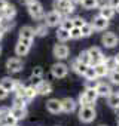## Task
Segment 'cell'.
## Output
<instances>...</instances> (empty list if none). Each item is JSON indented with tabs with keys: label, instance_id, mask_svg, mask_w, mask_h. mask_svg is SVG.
I'll return each mask as SVG.
<instances>
[{
	"label": "cell",
	"instance_id": "obj_37",
	"mask_svg": "<svg viewBox=\"0 0 119 126\" xmlns=\"http://www.w3.org/2000/svg\"><path fill=\"white\" fill-rule=\"evenodd\" d=\"M109 80L113 85H119V70H113L109 73Z\"/></svg>",
	"mask_w": 119,
	"mask_h": 126
},
{
	"label": "cell",
	"instance_id": "obj_38",
	"mask_svg": "<svg viewBox=\"0 0 119 126\" xmlns=\"http://www.w3.org/2000/svg\"><path fill=\"white\" fill-rule=\"evenodd\" d=\"M34 33H36V36L45 37V36L48 34V27H46L45 24H40V25H37V28L34 30Z\"/></svg>",
	"mask_w": 119,
	"mask_h": 126
},
{
	"label": "cell",
	"instance_id": "obj_12",
	"mask_svg": "<svg viewBox=\"0 0 119 126\" xmlns=\"http://www.w3.org/2000/svg\"><path fill=\"white\" fill-rule=\"evenodd\" d=\"M91 25H92V28H94V30H97V31H103V30H106V28L109 27V21L98 15V16H95V18H94V21H92V24H91Z\"/></svg>",
	"mask_w": 119,
	"mask_h": 126
},
{
	"label": "cell",
	"instance_id": "obj_13",
	"mask_svg": "<svg viewBox=\"0 0 119 126\" xmlns=\"http://www.w3.org/2000/svg\"><path fill=\"white\" fill-rule=\"evenodd\" d=\"M15 85H17V80L12 79V77H3L2 80H0V88H3L8 94L9 92H14Z\"/></svg>",
	"mask_w": 119,
	"mask_h": 126
},
{
	"label": "cell",
	"instance_id": "obj_25",
	"mask_svg": "<svg viewBox=\"0 0 119 126\" xmlns=\"http://www.w3.org/2000/svg\"><path fill=\"white\" fill-rule=\"evenodd\" d=\"M28 50H30V47L25 46V45H22V43H20V42H18L17 46H15V53H17L18 56H24V55H27Z\"/></svg>",
	"mask_w": 119,
	"mask_h": 126
},
{
	"label": "cell",
	"instance_id": "obj_36",
	"mask_svg": "<svg viewBox=\"0 0 119 126\" xmlns=\"http://www.w3.org/2000/svg\"><path fill=\"white\" fill-rule=\"evenodd\" d=\"M17 122H18V120H17L14 116H11V114H8V116L2 120V123H3L5 126H17Z\"/></svg>",
	"mask_w": 119,
	"mask_h": 126
},
{
	"label": "cell",
	"instance_id": "obj_27",
	"mask_svg": "<svg viewBox=\"0 0 119 126\" xmlns=\"http://www.w3.org/2000/svg\"><path fill=\"white\" fill-rule=\"evenodd\" d=\"M78 61L80 62V64H85V65H91V58L88 55V50H82L78 56Z\"/></svg>",
	"mask_w": 119,
	"mask_h": 126
},
{
	"label": "cell",
	"instance_id": "obj_7",
	"mask_svg": "<svg viewBox=\"0 0 119 126\" xmlns=\"http://www.w3.org/2000/svg\"><path fill=\"white\" fill-rule=\"evenodd\" d=\"M6 68L9 73H20L22 70V61L20 58H9L6 61Z\"/></svg>",
	"mask_w": 119,
	"mask_h": 126
},
{
	"label": "cell",
	"instance_id": "obj_11",
	"mask_svg": "<svg viewBox=\"0 0 119 126\" xmlns=\"http://www.w3.org/2000/svg\"><path fill=\"white\" fill-rule=\"evenodd\" d=\"M76 105H78V102L73 98H64V99H61V111H64V113L75 111Z\"/></svg>",
	"mask_w": 119,
	"mask_h": 126
},
{
	"label": "cell",
	"instance_id": "obj_53",
	"mask_svg": "<svg viewBox=\"0 0 119 126\" xmlns=\"http://www.w3.org/2000/svg\"><path fill=\"white\" fill-rule=\"evenodd\" d=\"M2 18H3V16H2V12H0V21H2Z\"/></svg>",
	"mask_w": 119,
	"mask_h": 126
},
{
	"label": "cell",
	"instance_id": "obj_8",
	"mask_svg": "<svg viewBox=\"0 0 119 126\" xmlns=\"http://www.w3.org/2000/svg\"><path fill=\"white\" fill-rule=\"evenodd\" d=\"M52 52L57 59H66V58H69V53H70V50L66 45H55Z\"/></svg>",
	"mask_w": 119,
	"mask_h": 126
},
{
	"label": "cell",
	"instance_id": "obj_49",
	"mask_svg": "<svg viewBox=\"0 0 119 126\" xmlns=\"http://www.w3.org/2000/svg\"><path fill=\"white\" fill-rule=\"evenodd\" d=\"M115 61H116V64L119 65V53H116V55H115Z\"/></svg>",
	"mask_w": 119,
	"mask_h": 126
},
{
	"label": "cell",
	"instance_id": "obj_46",
	"mask_svg": "<svg viewBox=\"0 0 119 126\" xmlns=\"http://www.w3.org/2000/svg\"><path fill=\"white\" fill-rule=\"evenodd\" d=\"M8 95H9V94H8L3 88H0V101H2V99H6V98H8Z\"/></svg>",
	"mask_w": 119,
	"mask_h": 126
},
{
	"label": "cell",
	"instance_id": "obj_26",
	"mask_svg": "<svg viewBox=\"0 0 119 126\" xmlns=\"http://www.w3.org/2000/svg\"><path fill=\"white\" fill-rule=\"evenodd\" d=\"M14 21L12 19H6V18H2V21H0V28H2L5 33L6 31H9V30H12L14 28Z\"/></svg>",
	"mask_w": 119,
	"mask_h": 126
},
{
	"label": "cell",
	"instance_id": "obj_43",
	"mask_svg": "<svg viewBox=\"0 0 119 126\" xmlns=\"http://www.w3.org/2000/svg\"><path fill=\"white\" fill-rule=\"evenodd\" d=\"M42 74H43V68H42V67H34L31 76H39V77H42Z\"/></svg>",
	"mask_w": 119,
	"mask_h": 126
},
{
	"label": "cell",
	"instance_id": "obj_17",
	"mask_svg": "<svg viewBox=\"0 0 119 126\" xmlns=\"http://www.w3.org/2000/svg\"><path fill=\"white\" fill-rule=\"evenodd\" d=\"M15 15H17V8H15L14 5H9V3H8L6 8L2 11V16L6 18V19H14Z\"/></svg>",
	"mask_w": 119,
	"mask_h": 126
},
{
	"label": "cell",
	"instance_id": "obj_51",
	"mask_svg": "<svg viewBox=\"0 0 119 126\" xmlns=\"http://www.w3.org/2000/svg\"><path fill=\"white\" fill-rule=\"evenodd\" d=\"M21 2H22V3H25V5H28V3H31V2H33V0H21Z\"/></svg>",
	"mask_w": 119,
	"mask_h": 126
},
{
	"label": "cell",
	"instance_id": "obj_22",
	"mask_svg": "<svg viewBox=\"0 0 119 126\" xmlns=\"http://www.w3.org/2000/svg\"><path fill=\"white\" fill-rule=\"evenodd\" d=\"M94 70H95L97 79H98V77H106V76H109V70L106 68V65L103 64V62H100V64L94 65Z\"/></svg>",
	"mask_w": 119,
	"mask_h": 126
},
{
	"label": "cell",
	"instance_id": "obj_6",
	"mask_svg": "<svg viewBox=\"0 0 119 126\" xmlns=\"http://www.w3.org/2000/svg\"><path fill=\"white\" fill-rule=\"evenodd\" d=\"M88 55L91 58V65H97V64H100V62H103V59H104L101 49L95 47V46H92L91 49H88Z\"/></svg>",
	"mask_w": 119,
	"mask_h": 126
},
{
	"label": "cell",
	"instance_id": "obj_21",
	"mask_svg": "<svg viewBox=\"0 0 119 126\" xmlns=\"http://www.w3.org/2000/svg\"><path fill=\"white\" fill-rule=\"evenodd\" d=\"M103 64L106 65V68L109 70V73L113 71V70H118V64H116V61H115V56H107V58H104V59H103Z\"/></svg>",
	"mask_w": 119,
	"mask_h": 126
},
{
	"label": "cell",
	"instance_id": "obj_5",
	"mask_svg": "<svg viewBox=\"0 0 119 126\" xmlns=\"http://www.w3.org/2000/svg\"><path fill=\"white\" fill-rule=\"evenodd\" d=\"M61 21H63V16L57 11H51L45 15V25L46 27H57L58 24H61Z\"/></svg>",
	"mask_w": 119,
	"mask_h": 126
},
{
	"label": "cell",
	"instance_id": "obj_40",
	"mask_svg": "<svg viewBox=\"0 0 119 126\" xmlns=\"http://www.w3.org/2000/svg\"><path fill=\"white\" fill-rule=\"evenodd\" d=\"M80 37H82V34H80V28L73 27V28L70 30V39H80Z\"/></svg>",
	"mask_w": 119,
	"mask_h": 126
},
{
	"label": "cell",
	"instance_id": "obj_1",
	"mask_svg": "<svg viewBox=\"0 0 119 126\" xmlns=\"http://www.w3.org/2000/svg\"><path fill=\"white\" fill-rule=\"evenodd\" d=\"M28 14L33 19H43L45 18V12H43V6L37 2V0H33L31 3L27 5Z\"/></svg>",
	"mask_w": 119,
	"mask_h": 126
},
{
	"label": "cell",
	"instance_id": "obj_24",
	"mask_svg": "<svg viewBox=\"0 0 119 126\" xmlns=\"http://www.w3.org/2000/svg\"><path fill=\"white\" fill-rule=\"evenodd\" d=\"M107 102H109V105L112 107V108H115V110H119V94H110L109 96H107Z\"/></svg>",
	"mask_w": 119,
	"mask_h": 126
},
{
	"label": "cell",
	"instance_id": "obj_35",
	"mask_svg": "<svg viewBox=\"0 0 119 126\" xmlns=\"http://www.w3.org/2000/svg\"><path fill=\"white\" fill-rule=\"evenodd\" d=\"M14 92H15V96H24V92H25V86H24L21 82H17Z\"/></svg>",
	"mask_w": 119,
	"mask_h": 126
},
{
	"label": "cell",
	"instance_id": "obj_52",
	"mask_svg": "<svg viewBox=\"0 0 119 126\" xmlns=\"http://www.w3.org/2000/svg\"><path fill=\"white\" fill-rule=\"evenodd\" d=\"M115 11H118V14H119V5H118V8H116V9H115Z\"/></svg>",
	"mask_w": 119,
	"mask_h": 126
},
{
	"label": "cell",
	"instance_id": "obj_28",
	"mask_svg": "<svg viewBox=\"0 0 119 126\" xmlns=\"http://www.w3.org/2000/svg\"><path fill=\"white\" fill-rule=\"evenodd\" d=\"M92 33H94V28H92V25H91V24L85 22V24L80 27V34H82V37H89Z\"/></svg>",
	"mask_w": 119,
	"mask_h": 126
},
{
	"label": "cell",
	"instance_id": "obj_31",
	"mask_svg": "<svg viewBox=\"0 0 119 126\" xmlns=\"http://www.w3.org/2000/svg\"><path fill=\"white\" fill-rule=\"evenodd\" d=\"M36 95H37V91H36V88H34V86H25V92H24V96L27 98V101L33 99Z\"/></svg>",
	"mask_w": 119,
	"mask_h": 126
},
{
	"label": "cell",
	"instance_id": "obj_3",
	"mask_svg": "<svg viewBox=\"0 0 119 126\" xmlns=\"http://www.w3.org/2000/svg\"><path fill=\"white\" fill-rule=\"evenodd\" d=\"M95 119V108L92 105H85L80 107L79 110V120L83 123H91Z\"/></svg>",
	"mask_w": 119,
	"mask_h": 126
},
{
	"label": "cell",
	"instance_id": "obj_10",
	"mask_svg": "<svg viewBox=\"0 0 119 126\" xmlns=\"http://www.w3.org/2000/svg\"><path fill=\"white\" fill-rule=\"evenodd\" d=\"M46 110L52 114H58L61 113V101L57 99V98H51L48 102H46Z\"/></svg>",
	"mask_w": 119,
	"mask_h": 126
},
{
	"label": "cell",
	"instance_id": "obj_33",
	"mask_svg": "<svg viewBox=\"0 0 119 126\" xmlns=\"http://www.w3.org/2000/svg\"><path fill=\"white\" fill-rule=\"evenodd\" d=\"M27 98L25 96H15L14 98V105L12 107H21V108H25V105H27Z\"/></svg>",
	"mask_w": 119,
	"mask_h": 126
},
{
	"label": "cell",
	"instance_id": "obj_2",
	"mask_svg": "<svg viewBox=\"0 0 119 126\" xmlns=\"http://www.w3.org/2000/svg\"><path fill=\"white\" fill-rule=\"evenodd\" d=\"M54 11H57L60 15L61 14H72L75 11V6L72 3V0H55L54 2Z\"/></svg>",
	"mask_w": 119,
	"mask_h": 126
},
{
	"label": "cell",
	"instance_id": "obj_54",
	"mask_svg": "<svg viewBox=\"0 0 119 126\" xmlns=\"http://www.w3.org/2000/svg\"><path fill=\"white\" fill-rule=\"evenodd\" d=\"M0 53H2V46H0Z\"/></svg>",
	"mask_w": 119,
	"mask_h": 126
},
{
	"label": "cell",
	"instance_id": "obj_23",
	"mask_svg": "<svg viewBox=\"0 0 119 126\" xmlns=\"http://www.w3.org/2000/svg\"><path fill=\"white\" fill-rule=\"evenodd\" d=\"M72 68L78 73V74H80V76H83L85 74V71H86V68H88V65H85V64H80V62L78 61V59H75L73 62H72Z\"/></svg>",
	"mask_w": 119,
	"mask_h": 126
},
{
	"label": "cell",
	"instance_id": "obj_16",
	"mask_svg": "<svg viewBox=\"0 0 119 126\" xmlns=\"http://www.w3.org/2000/svg\"><path fill=\"white\" fill-rule=\"evenodd\" d=\"M9 114L14 116L17 120H22L27 116V108H21V107H12L9 108Z\"/></svg>",
	"mask_w": 119,
	"mask_h": 126
},
{
	"label": "cell",
	"instance_id": "obj_39",
	"mask_svg": "<svg viewBox=\"0 0 119 126\" xmlns=\"http://www.w3.org/2000/svg\"><path fill=\"white\" fill-rule=\"evenodd\" d=\"M43 80H42V77H39V76H30V86H34V88H37L40 83H42Z\"/></svg>",
	"mask_w": 119,
	"mask_h": 126
},
{
	"label": "cell",
	"instance_id": "obj_44",
	"mask_svg": "<svg viewBox=\"0 0 119 126\" xmlns=\"http://www.w3.org/2000/svg\"><path fill=\"white\" fill-rule=\"evenodd\" d=\"M79 104H80V107L89 105V104H88V101H86V98L83 96V94H80V95H79Z\"/></svg>",
	"mask_w": 119,
	"mask_h": 126
},
{
	"label": "cell",
	"instance_id": "obj_48",
	"mask_svg": "<svg viewBox=\"0 0 119 126\" xmlns=\"http://www.w3.org/2000/svg\"><path fill=\"white\" fill-rule=\"evenodd\" d=\"M6 5H8V3H6V0H0V12H2V11L6 8Z\"/></svg>",
	"mask_w": 119,
	"mask_h": 126
},
{
	"label": "cell",
	"instance_id": "obj_29",
	"mask_svg": "<svg viewBox=\"0 0 119 126\" xmlns=\"http://www.w3.org/2000/svg\"><path fill=\"white\" fill-rule=\"evenodd\" d=\"M57 39H58L60 42H67V40H70V31H66V30H63V28H58V31H57Z\"/></svg>",
	"mask_w": 119,
	"mask_h": 126
},
{
	"label": "cell",
	"instance_id": "obj_14",
	"mask_svg": "<svg viewBox=\"0 0 119 126\" xmlns=\"http://www.w3.org/2000/svg\"><path fill=\"white\" fill-rule=\"evenodd\" d=\"M95 92H97L98 96H109L112 94V88H110V85H107L104 82H98V85L95 88Z\"/></svg>",
	"mask_w": 119,
	"mask_h": 126
},
{
	"label": "cell",
	"instance_id": "obj_47",
	"mask_svg": "<svg viewBox=\"0 0 119 126\" xmlns=\"http://www.w3.org/2000/svg\"><path fill=\"white\" fill-rule=\"evenodd\" d=\"M18 42L22 43V45H25V46H28V47H31V43H33V40H27V39H20Z\"/></svg>",
	"mask_w": 119,
	"mask_h": 126
},
{
	"label": "cell",
	"instance_id": "obj_34",
	"mask_svg": "<svg viewBox=\"0 0 119 126\" xmlns=\"http://www.w3.org/2000/svg\"><path fill=\"white\" fill-rule=\"evenodd\" d=\"M60 28H63V30H66V31H70V30L73 28V21H72L70 18H64V19L61 21V24H60Z\"/></svg>",
	"mask_w": 119,
	"mask_h": 126
},
{
	"label": "cell",
	"instance_id": "obj_42",
	"mask_svg": "<svg viewBox=\"0 0 119 126\" xmlns=\"http://www.w3.org/2000/svg\"><path fill=\"white\" fill-rule=\"evenodd\" d=\"M98 85V80H86L85 83V89H95Z\"/></svg>",
	"mask_w": 119,
	"mask_h": 126
},
{
	"label": "cell",
	"instance_id": "obj_18",
	"mask_svg": "<svg viewBox=\"0 0 119 126\" xmlns=\"http://www.w3.org/2000/svg\"><path fill=\"white\" fill-rule=\"evenodd\" d=\"M115 9L113 8H110V6H107V5H104V6H101V9H100V16H103L104 19H112L113 16H115Z\"/></svg>",
	"mask_w": 119,
	"mask_h": 126
},
{
	"label": "cell",
	"instance_id": "obj_19",
	"mask_svg": "<svg viewBox=\"0 0 119 126\" xmlns=\"http://www.w3.org/2000/svg\"><path fill=\"white\" fill-rule=\"evenodd\" d=\"M36 91H37V95H49L52 92V85L49 82H42L36 88Z\"/></svg>",
	"mask_w": 119,
	"mask_h": 126
},
{
	"label": "cell",
	"instance_id": "obj_32",
	"mask_svg": "<svg viewBox=\"0 0 119 126\" xmlns=\"http://www.w3.org/2000/svg\"><path fill=\"white\" fill-rule=\"evenodd\" d=\"M80 5L85 9H95L98 6V0H80Z\"/></svg>",
	"mask_w": 119,
	"mask_h": 126
},
{
	"label": "cell",
	"instance_id": "obj_20",
	"mask_svg": "<svg viewBox=\"0 0 119 126\" xmlns=\"http://www.w3.org/2000/svg\"><path fill=\"white\" fill-rule=\"evenodd\" d=\"M83 96L86 98V101H88V104H89V105H92V104L97 101V98H98V95H97L95 89H85Z\"/></svg>",
	"mask_w": 119,
	"mask_h": 126
},
{
	"label": "cell",
	"instance_id": "obj_30",
	"mask_svg": "<svg viewBox=\"0 0 119 126\" xmlns=\"http://www.w3.org/2000/svg\"><path fill=\"white\" fill-rule=\"evenodd\" d=\"M83 77H85L86 80H97V74H95L94 65H88V68H86V71H85Z\"/></svg>",
	"mask_w": 119,
	"mask_h": 126
},
{
	"label": "cell",
	"instance_id": "obj_45",
	"mask_svg": "<svg viewBox=\"0 0 119 126\" xmlns=\"http://www.w3.org/2000/svg\"><path fill=\"white\" fill-rule=\"evenodd\" d=\"M118 5H119V0H109V3H107V6H110L113 9H116Z\"/></svg>",
	"mask_w": 119,
	"mask_h": 126
},
{
	"label": "cell",
	"instance_id": "obj_50",
	"mask_svg": "<svg viewBox=\"0 0 119 126\" xmlns=\"http://www.w3.org/2000/svg\"><path fill=\"white\" fill-rule=\"evenodd\" d=\"M3 36H5V31H3L2 28H0V40H2V39H3Z\"/></svg>",
	"mask_w": 119,
	"mask_h": 126
},
{
	"label": "cell",
	"instance_id": "obj_4",
	"mask_svg": "<svg viewBox=\"0 0 119 126\" xmlns=\"http://www.w3.org/2000/svg\"><path fill=\"white\" fill-rule=\"evenodd\" d=\"M51 73H52V76L57 77V79H63V77L67 76L69 67L64 64V62H55V64L51 67Z\"/></svg>",
	"mask_w": 119,
	"mask_h": 126
},
{
	"label": "cell",
	"instance_id": "obj_9",
	"mask_svg": "<svg viewBox=\"0 0 119 126\" xmlns=\"http://www.w3.org/2000/svg\"><path fill=\"white\" fill-rule=\"evenodd\" d=\"M101 42L106 47H115L119 40H118V36L115 33H104L101 37Z\"/></svg>",
	"mask_w": 119,
	"mask_h": 126
},
{
	"label": "cell",
	"instance_id": "obj_41",
	"mask_svg": "<svg viewBox=\"0 0 119 126\" xmlns=\"http://www.w3.org/2000/svg\"><path fill=\"white\" fill-rule=\"evenodd\" d=\"M72 21H73V27H76V28H80V27L85 24V19L80 18V16H78V18H75V19H72Z\"/></svg>",
	"mask_w": 119,
	"mask_h": 126
},
{
	"label": "cell",
	"instance_id": "obj_15",
	"mask_svg": "<svg viewBox=\"0 0 119 126\" xmlns=\"http://www.w3.org/2000/svg\"><path fill=\"white\" fill-rule=\"evenodd\" d=\"M36 36L34 33V28L30 27V25H24L21 30H20V39H27V40H33Z\"/></svg>",
	"mask_w": 119,
	"mask_h": 126
}]
</instances>
